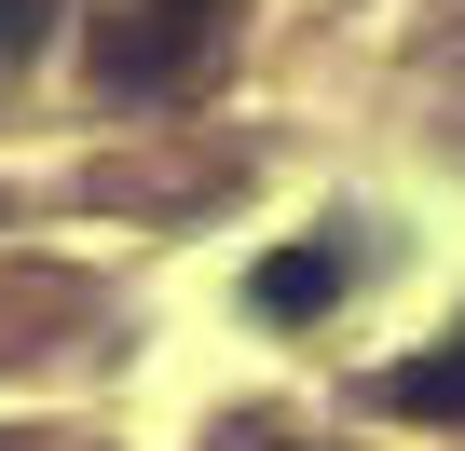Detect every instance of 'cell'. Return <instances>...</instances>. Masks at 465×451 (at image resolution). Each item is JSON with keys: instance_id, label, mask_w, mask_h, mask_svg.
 <instances>
[{"instance_id": "1", "label": "cell", "mask_w": 465, "mask_h": 451, "mask_svg": "<svg viewBox=\"0 0 465 451\" xmlns=\"http://www.w3.org/2000/svg\"><path fill=\"white\" fill-rule=\"evenodd\" d=\"M205 28H219V0H137L124 28H96V69H110V83H151V69H192V55H205Z\"/></svg>"}, {"instance_id": "2", "label": "cell", "mask_w": 465, "mask_h": 451, "mask_svg": "<svg viewBox=\"0 0 465 451\" xmlns=\"http://www.w3.org/2000/svg\"><path fill=\"white\" fill-rule=\"evenodd\" d=\"M247 301H261V315H288V328H302V315H329V301H342V247H274V260L247 274Z\"/></svg>"}, {"instance_id": "3", "label": "cell", "mask_w": 465, "mask_h": 451, "mask_svg": "<svg viewBox=\"0 0 465 451\" xmlns=\"http://www.w3.org/2000/svg\"><path fill=\"white\" fill-rule=\"evenodd\" d=\"M383 410H411V424H465V328H451L438 356H397V369H383Z\"/></svg>"}, {"instance_id": "4", "label": "cell", "mask_w": 465, "mask_h": 451, "mask_svg": "<svg viewBox=\"0 0 465 451\" xmlns=\"http://www.w3.org/2000/svg\"><path fill=\"white\" fill-rule=\"evenodd\" d=\"M42 42V0H0V55H28Z\"/></svg>"}]
</instances>
